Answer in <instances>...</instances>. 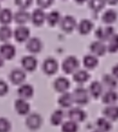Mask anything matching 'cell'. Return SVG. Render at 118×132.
Segmentation results:
<instances>
[{"label":"cell","mask_w":118,"mask_h":132,"mask_svg":"<svg viewBox=\"0 0 118 132\" xmlns=\"http://www.w3.org/2000/svg\"><path fill=\"white\" fill-rule=\"evenodd\" d=\"M78 31L80 35H87L90 33L94 28V24L88 19H82L79 22V24L77 26Z\"/></svg>","instance_id":"cell-24"},{"label":"cell","mask_w":118,"mask_h":132,"mask_svg":"<svg viewBox=\"0 0 118 132\" xmlns=\"http://www.w3.org/2000/svg\"><path fill=\"white\" fill-rule=\"evenodd\" d=\"M60 19H61V16L58 11H51L46 15V21L50 26H55L60 24Z\"/></svg>","instance_id":"cell-31"},{"label":"cell","mask_w":118,"mask_h":132,"mask_svg":"<svg viewBox=\"0 0 118 132\" xmlns=\"http://www.w3.org/2000/svg\"><path fill=\"white\" fill-rule=\"evenodd\" d=\"M89 50H90L91 53L96 57L104 56L107 52L106 45L105 44V43L98 40L91 43L90 45H89Z\"/></svg>","instance_id":"cell-15"},{"label":"cell","mask_w":118,"mask_h":132,"mask_svg":"<svg viewBox=\"0 0 118 132\" xmlns=\"http://www.w3.org/2000/svg\"><path fill=\"white\" fill-rule=\"evenodd\" d=\"M42 72L46 74V75H54L59 70V63L57 62L56 59L52 58V57H49L46 58L43 61L42 65Z\"/></svg>","instance_id":"cell-4"},{"label":"cell","mask_w":118,"mask_h":132,"mask_svg":"<svg viewBox=\"0 0 118 132\" xmlns=\"http://www.w3.org/2000/svg\"><path fill=\"white\" fill-rule=\"evenodd\" d=\"M12 124L6 118L0 117V132H10Z\"/></svg>","instance_id":"cell-36"},{"label":"cell","mask_w":118,"mask_h":132,"mask_svg":"<svg viewBox=\"0 0 118 132\" xmlns=\"http://www.w3.org/2000/svg\"><path fill=\"white\" fill-rule=\"evenodd\" d=\"M53 0H37V5L40 6L42 9L48 8L52 5Z\"/></svg>","instance_id":"cell-39"},{"label":"cell","mask_w":118,"mask_h":132,"mask_svg":"<svg viewBox=\"0 0 118 132\" xmlns=\"http://www.w3.org/2000/svg\"><path fill=\"white\" fill-rule=\"evenodd\" d=\"M96 129L101 132H109L112 129V123L106 118H98L96 121Z\"/></svg>","instance_id":"cell-27"},{"label":"cell","mask_w":118,"mask_h":132,"mask_svg":"<svg viewBox=\"0 0 118 132\" xmlns=\"http://www.w3.org/2000/svg\"><path fill=\"white\" fill-rule=\"evenodd\" d=\"M79 68V61L74 55L66 57L61 63V69L66 74H73Z\"/></svg>","instance_id":"cell-2"},{"label":"cell","mask_w":118,"mask_h":132,"mask_svg":"<svg viewBox=\"0 0 118 132\" xmlns=\"http://www.w3.org/2000/svg\"><path fill=\"white\" fill-rule=\"evenodd\" d=\"M42 117L37 112H33L29 113L25 119V126L29 128L30 130H38L42 125Z\"/></svg>","instance_id":"cell-3"},{"label":"cell","mask_w":118,"mask_h":132,"mask_svg":"<svg viewBox=\"0 0 118 132\" xmlns=\"http://www.w3.org/2000/svg\"><path fill=\"white\" fill-rule=\"evenodd\" d=\"M78 125L77 122L73 120L65 121L61 124V132H78Z\"/></svg>","instance_id":"cell-34"},{"label":"cell","mask_w":118,"mask_h":132,"mask_svg":"<svg viewBox=\"0 0 118 132\" xmlns=\"http://www.w3.org/2000/svg\"><path fill=\"white\" fill-rule=\"evenodd\" d=\"M105 3H108L109 5H116L118 3V0H105Z\"/></svg>","instance_id":"cell-41"},{"label":"cell","mask_w":118,"mask_h":132,"mask_svg":"<svg viewBox=\"0 0 118 132\" xmlns=\"http://www.w3.org/2000/svg\"><path fill=\"white\" fill-rule=\"evenodd\" d=\"M112 74L116 80H118V63L112 67Z\"/></svg>","instance_id":"cell-40"},{"label":"cell","mask_w":118,"mask_h":132,"mask_svg":"<svg viewBox=\"0 0 118 132\" xmlns=\"http://www.w3.org/2000/svg\"><path fill=\"white\" fill-rule=\"evenodd\" d=\"M16 54V48L9 43H4L0 45V55L4 60H12Z\"/></svg>","instance_id":"cell-10"},{"label":"cell","mask_w":118,"mask_h":132,"mask_svg":"<svg viewBox=\"0 0 118 132\" xmlns=\"http://www.w3.org/2000/svg\"><path fill=\"white\" fill-rule=\"evenodd\" d=\"M15 5L18 6L20 9H27L30 7L33 3V0H15Z\"/></svg>","instance_id":"cell-37"},{"label":"cell","mask_w":118,"mask_h":132,"mask_svg":"<svg viewBox=\"0 0 118 132\" xmlns=\"http://www.w3.org/2000/svg\"><path fill=\"white\" fill-rule=\"evenodd\" d=\"M13 20H15V22L19 26H24L31 20V15L24 9H20L14 15Z\"/></svg>","instance_id":"cell-21"},{"label":"cell","mask_w":118,"mask_h":132,"mask_svg":"<svg viewBox=\"0 0 118 132\" xmlns=\"http://www.w3.org/2000/svg\"><path fill=\"white\" fill-rule=\"evenodd\" d=\"M103 114L110 121H116L118 119V106L115 104L106 105L103 110Z\"/></svg>","instance_id":"cell-19"},{"label":"cell","mask_w":118,"mask_h":132,"mask_svg":"<svg viewBox=\"0 0 118 132\" xmlns=\"http://www.w3.org/2000/svg\"><path fill=\"white\" fill-rule=\"evenodd\" d=\"M72 97L74 103L78 104V106H85L87 105L90 100L88 90L84 87H78L72 92Z\"/></svg>","instance_id":"cell-1"},{"label":"cell","mask_w":118,"mask_h":132,"mask_svg":"<svg viewBox=\"0 0 118 132\" xmlns=\"http://www.w3.org/2000/svg\"><path fill=\"white\" fill-rule=\"evenodd\" d=\"M90 79V74L85 69H78L73 73V81L78 84H84Z\"/></svg>","instance_id":"cell-20"},{"label":"cell","mask_w":118,"mask_h":132,"mask_svg":"<svg viewBox=\"0 0 118 132\" xmlns=\"http://www.w3.org/2000/svg\"><path fill=\"white\" fill-rule=\"evenodd\" d=\"M30 29L25 26H19L13 32V36L17 43H24L30 38Z\"/></svg>","instance_id":"cell-8"},{"label":"cell","mask_w":118,"mask_h":132,"mask_svg":"<svg viewBox=\"0 0 118 132\" xmlns=\"http://www.w3.org/2000/svg\"><path fill=\"white\" fill-rule=\"evenodd\" d=\"M83 65L87 70H94L98 65V57L92 53L87 54L83 57Z\"/></svg>","instance_id":"cell-25"},{"label":"cell","mask_w":118,"mask_h":132,"mask_svg":"<svg viewBox=\"0 0 118 132\" xmlns=\"http://www.w3.org/2000/svg\"><path fill=\"white\" fill-rule=\"evenodd\" d=\"M9 80L14 85H21L25 81L26 73L24 69L15 68L9 73Z\"/></svg>","instance_id":"cell-6"},{"label":"cell","mask_w":118,"mask_h":132,"mask_svg":"<svg viewBox=\"0 0 118 132\" xmlns=\"http://www.w3.org/2000/svg\"><path fill=\"white\" fill-rule=\"evenodd\" d=\"M9 92V86L3 80H0V97L6 95Z\"/></svg>","instance_id":"cell-38"},{"label":"cell","mask_w":118,"mask_h":132,"mask_svg":"<svg viewBox=\"0 0 118 132\" xmlns=\"http://www.w3.org/2000/svg\"><path fill=\"white\" fill-rule=\"evenodd\" d=\"M53 88L59 93H63L69 90L70 88V81L68 78L64 76H60L58 77L53 82Z\"/></svg>","instance_id":"cell-12"},{"label":"cell","mask_w":118,"mask_h":132,"mask_svg":"<svg viewBox=\"0 0 118 132\" xmlns=\"http://www.w3.org/2000/svg\"><path fill=\"white\" fill-rule=\"evenodd\" d=\"M14 15L12 11L8 8H4L0 10V24L8 26L13 21Z\"/></svg>","instance_id":"cell-28"},{"label":"cell","mask_w":118,"mask_h":132,"mask_svg":"<svg viewBox=\"0 0 118 132\" xmlns=\"http://www.w3.org/2000/svg\"><path fill=\"white\" fill-rule=\"evenodd\" d=\"M17 94H18V97L21 99L24 100H29L34 94V89L29 83H23V84L19 85V88L17 90Z\"/></svg>","instance_id":"cell-16"},{"label":"cell","mask_w":118,"mask_h":132,"mask_svg":"<svg viewBox=\"0 0 118 132\" xmlns=\"http://www.w3.org/2000/svg\"><path fill=\"white\" fill-rule=\"evenodd\" d=\"M102 102L105 105L115 104L118 101V93L114 90H108L102 94Z\"/></svg>","instance_id":"cell-23"},{"label":"cell","mask_w":118,"mask_h":132,"mask_svg":"<svg viewBox=\"0 0 118 132\" xmlns=\"http://www.w3.org/2000/svg\"><path fill=\"white\" fill-rule=\"evenodd\" d=\"M92 132H101V131H99V130L96 129V130H94V131H92Z\"/></svg>","instance_id":"cell-44"},{"label":"cell","mask_w":118,"mask_h":132,"mask_svg":"<svg viewBox=\"0 0 118 132\" xmlns=\"http://www.w3.org/2000/svg\"><path fill=\"white\" fill-rule=\"evenodd\" d=\"M104 90V87L102 82L98 81H94L90 83L88 87V92L89 95L93 97L94 99H98L102 96Z\"/></svg>","instance_id":"cell-18"},{"label":"cell","mask_w":118,"mask_h":132,"mask_svg":"<svg viewBox=\"0 0 118 132\" xmlns=\"http://www.w3.org/2000/svg\"><path fill=\"white\" fill-rule=\"evenodd\" d=\"M21 65L25 72H33L36 70L38 66V61L33 54L25 55L21 60Z\"/></svg>","instance_id":"cell-5"},{"label":"cell","mask_w":118,"mask_h":132,"mask_svg":"<svg viewBox=\"0 0 118 132\" xmlns=\"http://www.w3.org/2000/svg\"><path fill=\"white\" fill-rule=\"evenodd\" d=\"M102 84L107 87L109 90H114L117 87V80L112 74H104L102 78Z\"/></svg>","instance_id":"cell-30"},{"label":"cell","mask_w":118,"mask_h":132,"mask_svg":"<svg viewBox=\"0 0 118 132\" xmlns=\"http://www.w3.org/2000/svg\"><path fill=\"white\" fill-rule=\"evenodd\" d=\"M68 118L70 120H73L77 123L83 122L87 118V113L84 111L82 109L76 107V108H71L68 111Z\"/></svg>","instance_id":"cell-14"},{"label":"cell","mask_w":118,"mask_h":132,"mask_svg":"<svg viewBox=\"0 0 118 132\" xmlns=\"http://www.w3.org/2000/svg\"><path fill=\"white\" fill-rule=\"evenodd\" d=\"M31 21L35 26H42L46 21V14L42 8H37L31 15Z\"/></svg>","instance_id":"cell-17"},{"label":"cell","mask_w":118,"mask_h":132,"mask_svg":"<svg viewBox=\"0 0 118 132\" xmlns=\"http://www.w3.org/2000/svg\"><path fill=\"white\" fill-rule=\"evenodd\" d=\"M4 64H5V60L3 59V57L0 55V68H1V67H3V66H4Z\"/></svg>","instance_id":"cell-42"},{"label":"cell","mask_w":118,"mask_h":132,"mask_svg":"<svg viewBox=\"0 0 118 132\" xmlns=\"http://www.w3.org/2000/svg\"><path fill=\"white\" fill-rule=\"evenodd\" d=\"M107 52L110 53H115L118 52V35L114 34L108 40V44L106 45Z\"/></svg>","instance_id":"cell-33"},{"label":"cell","mask_w":118,"mask_h":132,"mask_svg":"<svg viewBox=\"0 0 118 132\" xmlns=\"http://www.w3.org/2000/svg\"><path fill=\"white\" fill-rule=\"evenodd\" d=\"M88 6L94 12H99L105 7V0H89Z\"/></svg>","instance_id":"cell-35"},{"label":"cell","mask_w":118,"mask_h":132,"mask_svg":"<svg viewBox=\"0 0 118 132\" xmlns=\"http://www.w3.org/2000/svg\"><path fill=\"white\" fill-rule=\"evenodd\" d=\"M117 20V13L114 10L109 9L104 13L102 21L106 24H112Z\"/></svg>","instance_id":"cell-32"},{"label":"cell","mask_w":118,"mask_h":132,"mask_svg":"<svg viewBox=\"0 0 118 132\" xmlns=\"http://www.w3.org/2000/svg\"><path fill=\"white\" fill-rule=\"evenodd\" d=\"M25 47L30 53L36 54L42 51L43 45H42V42L41 41V39H39L38 37H31L26 41Z\"/></svg>","instance_id":"cell-9"},{"label":"cell","mask_w":118,"mask_h":132,"mask_svg":"<svg viewBox=\"0 0 118 132\" xmlns=\"http://www.w3.org/2000/svg\"><path fill=\"white\" fill-rule=\"evenodd\" d=\"M13 36V31L9 26L2 24L0 26V42L7 43Z\"/></svg>","instance_id":"cell-29"},{"label":"cell","mask_w":118,"mask_h":132,"mask_svg":"<svg viewBox=\"0 0 118 132\" xmlns=\"http://www.w3.org/2000/svg\"><path fill=\"white\" fill-rule=\"evenodd\" d=\"M114 33V29L113 26H107L105 27H98L96 31V37L97 38L98 41L101 42H106L110 39V37L112 36Z\"/></svg>","instance_id":"cell-11"},{"label":"cell","mask_w":118,"mask_h":132,"mask_svg":"<svg viewBox=\"0 0 118 132\" xmlns=\"http://www.w3.org/2000/svg\"><path fill=\"white\" fill-rule=\"evenodd\" d=\"M73 103H74V101H73L72 93L69 92L61 93V95L58 99V104L63 109L70 108L73 105Z\"/></svg>","instance_id":"cell-22"},{"label":"cell","mask_w":118,"mask_h":132,"mask_svg":"<svg viewBox=\"0 0 118 132\" xmlns=\"http://www.w3.org/2000/svg\"><path fill=\"white\" fill-rule=\"evenodd\" d=\"M15 110L20 116H27L31 111V106L26 100L18 98L15 101Z\"/></svg>","instance_id":"cell-13"},{"label":"cell","mask_w":118,"mask_h":132,"mask_svg":"<svg viewBox=\"0 0 118 132\" xmlns=\"http://www.w3.org/2000/svg\"><path fill=\"white\" fill-rule=\"evenodd\" d=\"M60 24L62 31H64L67 34L72 33L76 29L77 26H78L76 19L72 15H66L63 18H61L60 19Z\"/></svg>","instance_id":"cell-7"},{"label":"cell","mask_w":118,"mask_h":132,"mask_svg":"<svg viewBox=\"0 0 118 132\" xmlns=\"http://www.w3.org/2000/svg\"><path fill=\"white\" fill-rule=\"evenodd\" d=\"M75 1H76V2L78 3V4H83V3L86 2L87 0H75Z\"/></svg>","instance_id":"cell-43"},{"label":"cell","mask_w":118,"mask_h":132,"mask_svg":"<svg viewBox=\"0 0 118 132\" xmlns=\"http://www.w3.org/2000/svg\"><path fill=\"white\" fill-rule=\"evenodd\" d=\"M64 111L60 109L56 110L51 113V118H50V121H51V124L52 126H60L63 123V119H64Z\"/></svg>","instance_id":"cell-26"}]
</instances>
